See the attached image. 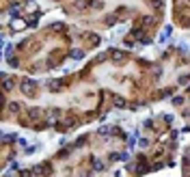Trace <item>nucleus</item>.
<instances>
[{
    "instance_id": "nucleus-1",
    "label": "nucleus",
    "mask_w": 190,
    "mask_h": 177,
    "mask_svg": "<svg viewBox=\"0 0 190 177\" xmlns=\"http://www.w3.org/2000/svg\"><path fill=\"white\" fill-rule=\"evenodd\" d=\"M71 58L82 60V58H84V50H71Z\"/></svg>"
},
{
    "instance_id": "nucleus-2",
    "label": "nucleus",
    "mask_w": 190,
    "mask_h": 177,
    "mask_svg": "<svg viewBox=\"0 0 190 177\" xmlns=\"http://www.w3.org/2000/svg\"><path fill=\"white\" fill-rule=\"evenodd\" d=\"M30 84H32L30 80H24V82H22V91H24L26 95H30V91H32V86H30Z\"/></svg>"
},
{
    "instance_id": "nucleus-3",
    "label": "nucleus",
    "mask_w": 190,
    "mask_h": 177,
    "mask_svg": "<svg viewBox=\"0 0 190 177\" xmlns=\"http://www.w3.org/2000/svg\"><path fill=\"white\" fill-rule=\"evenodd\" d=\"M11 26H13L15 30H22V28H26V24H24L22 20H13V22H11Z\"/></svg>"
},
{
    "instance_id": "nucleus-4",
    "label": "nucleus",
    "mask_w": 190,
    "mask_h": 177,
    "mask_svg": "<svg viewBox=\"0 0 190 177\" xmlns=\"http://www.w3.org/2000/svg\"><path fill=\"white\" fill-rule=\"evenodd\" d=\"M171 32H173V28H171V26H166V28H164V32L160 35V41H166V39H169V35H171Z\"/></svg>"
},
{
    "instance_id": "nucleus-5",
    "label": "nucleus",
    "mask_w": 190,
    "mask_h": 177,
    "mask_svg": "<svg viewBox=\"0 0 190 177\" xmlns=\"http://www.w3.org/2000/svg\"><path fill=\"white\" fill-rule=\"evenodd\" d=\"M41 114H43V110H41V108H32V110H30V117H32V119H39Z\"/></svg>"
},
{
    "instance_id": "nucleus-6",
    "label": "nucleus",
    "mask_w": 190,
    "mask_h": 177,
    "mask_svg": "<svg viewBox=\"0 0 190 177\" xmlns=\"http://www.w3.org/2000/svg\"><path fill=\"white\" fill-rule=\"evenodd\" d=\"M151 22H153V18H151V15H147V18L143 20V24H145V26H149V24H151Z\"/></svg>"
},
{
    "instance_id": "nucleus-7",
    "label": "nucleus",
    "mask_w": 190,
    "mask_h": 177,
    "mask_svg": "<svg viewBox=\"0 0 190 177\" xmlns=\"http://www.w3.org/2000/svg\"><path fill=\"white\" fill-rule=\"evenodd\" d=\"M173 104H175V106H182L184 99H182V97H175V99H173Z\"/></svg>"
},
{
    "instance_id": "nucleus-8",
    "label": "nucleus",
    "mask_w": 190,
    "mask_h": 177,
    "mask_svg": "<svg viewBox=\"0 0 190 177\" xmlns=\"http://www.w3.org/2000/svg\"><path fill=\"white\" fill-rule=\"evenodd\" d=\"M99 134H110V128H99Z\"/></svg>"
}]
</instances>
